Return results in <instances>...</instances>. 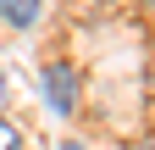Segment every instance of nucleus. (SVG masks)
<instances>
[{"instance_id":"1","label":"nucleus","mask_w":155,"mask_h":150,"mask_svg":"<svg viewBox=\"0 0 155 150\" xmlns=\"http://www.w3.org/2000/svg\"><path fill=\"white\" fill-rule=\"evenodd\" d=\"M45 106L50 111H61V117H72L78 106H83V78H78V67L72 61H45Z\"/></svg>"},{"instance_id":"4","label":"nucleus","mask_w":155,"mask_h":150,"mask_svg":"<svg viewBox=\"0 0 155 150\" xmlns=\"http://www.w3.org/2000/svg\"><path fill=\"white\" fill-rule=\"evenodd\" d=\"M144 6H150V11H155V0H144Z\"/></svg>"},{"instance_id":"2","label":"nucleus","mask_w":155,"mask_h":150,"mask_svg":"<svg viewBox=\"0 0 155 150\" xmlns=\"http://www.w3.org/2000/svg\"><path fill=\"white\" fill-rule=\"evenodd\" d=\"M39 17H45V0H0V22L11 28H33Z\"/></svg>"},{"instance_id":"3","label":"nucleus","mask_w":155,"mask_h":150,"mask_svg":"<svg viewBox=\"0 0 155 150\" xmlns=\"http://www.w3.org/2000/svg\"><path fill=\"white\" fill-rule=\"evenodd\" d=\"M17 145H22V134H17V128L0 117V150H17Z\"/></svg>"}]
</instances>
